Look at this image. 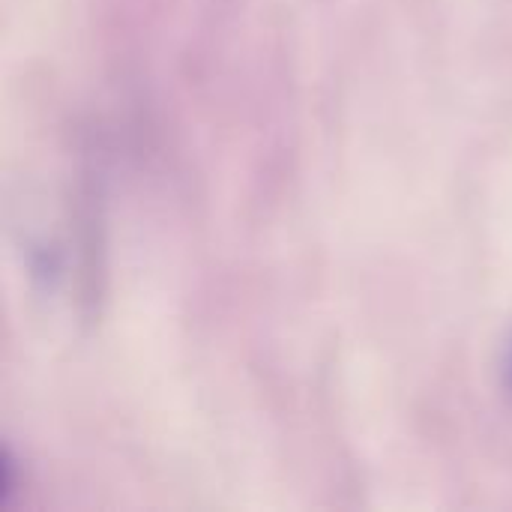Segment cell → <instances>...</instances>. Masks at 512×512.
I'll return each mask as SVG.
<instances>
[{
  "label": "cell",
  "instance_id": "obj_1",
  "mask_svg": "<svg viewBox=\"0 0 512 512\" xmlns=\"http://www.w3.org/2000/svg\"><path fill=\"white\" fill-rule=\"evenodd\" d=\"M510 372H512V369H510Z\"/></svg>",
  "mask_w": 512,
  "mask_h": 512
}]
</instances>
